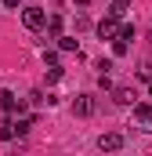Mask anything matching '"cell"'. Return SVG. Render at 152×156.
<instances>
[{"label":"cell","instance_id":"6da1fadb","mask_svg":"<svg viewBox=\"0 0 152 156\" xmlns=\"http://www.w3.org/2000/svg\"><path fill=\"white\" fill-rule=\"evenodd\" d=\"M22 22H26V29L40 33V29H47V11L33 4V7H26V11H22Z\"/></svg>","mask_w":152,"mask_h":156},{"label":"cell","instance_id":"7a4b0ae2","mask_svg":"<svg viewBox=\"0 0 152 156\" xmlns=\"http://www.w3.org/2000/svg\"><path fill=\"white\" fill-rule=\"evenodd\" d=\"M123 145H127V138H123L119 131H105V134L98 138V149H102V153H109V156H116Z\"/></svg>","mask_w":152,"mask_h":156},{"label":"cell","instance_id":"3957f363","mask_svg":"<svg viewBox=\"0 0 152 156\" xmlns=\"http://www.w3.org/2000/svg\"><path fill=\"white\" fill-rule=\"evenodd\" d=\"M119 33H123L119 15H105V18L98 22V37H102V40H119Z\"/></svg>","mask_w":152,"mask_h":156},{"label":"cell","instance_id":"277c9868","mask_svg":"<svg viewBox=\"0 0 152 156\" xmlns=\"http://www.w3.org/2000/svg\"><path fill=\"white\" fill-rule=\"evenodd\" d=\"M134 123H138L141 131H152V105L138 102V105H134Z\"/></svg>","mask_w":152,"mask_h":156},{"label":"cell","instance_id":"5b68a950","mask_svg":"<svg viewBox=\"0 0 152 156\" xmlns=\"http://www.w3.org/2000/svg\"><path fill=\"white\" fill-rule=\"evenodd\" d=\"M94 109H98V105H94L91 94H76V98H73V113H76V116H91Z\"/></svg>","mask_w":152,"mask_h":156},{"label":"cell","instance_id":"8992f818","mask_svg":"<svg viewBox=\"0 0 152 156\" xmlns=\"http://www.w3.org/2000/svg\"><path fill=\"white\" fill-rule=\"evenodd\" d=\"M134 98H138L134 87H112V102H116V105H138Z\"/></svg>","mask_w":152,"mask_h":156},{"label":"cell","instance_id":"52a82bcc","mask_svg":"<svg viewBox=\"0 0 152 156\" xmlns=\"http://www.w3.org/2000/svg\"><path fill=\"white\" fill-rule=\"evenodd\" d=\"M33 123H36L33 116H22L18 123H15V134H29V131H33Z\"/></svg>","mask_w":152,"mask_h":156},{"label":"cell","instance_id":"ba28073f","mask_svg":"<svg viewBox=\"0 0 152 156\" xmlns=\"http://www.w3.org/2000/svg\"><path fill=\"white\" fill-rule=\"evenodd\" d=\"M11 138H18L15 134V123H0V142H11Z\"/></svg>","mask_w":152,"mask_h":156},{"label":"cell","instance_id":"9c48e42d","mask_svg":"<svg viewBox=\"0 0 152 156\" xmlns=\"http://www.w3.org/2000/svg\"><path fill=\"white\" fill-rule=\"evenodd\" d=\"M58 80H62V66H51L47 69V83H58Z\"/></svg>","mask_w":152,"mask_h":156},{"label":"cell","instance_id":"30bf717a","mask_svg":"<svg viewBox=\"0 0 152 156\" xmlns=\"http://www.w3.org/2000/svg\"><path fill=\"white\" fill-rule=\"evenodd\" d=\"M58 47H62V51H76V40L73 37H58Z\"/></svg>","mask_w":152,"mask_h":156},{"label":"cell","instance_id":"8fae6325","mask_svg":"<svg viewBox=\"0 0 152 156\" xmlns=\"http://www.w3.org/2000/svg\"><path fill=\"white\" fill-rule=\"evenodd\" d=\"M127 4H130V0H112V11H109V15H123V11H127Z\"/></svg>","mask_w":152,"mask_h":156},{"label":"cell","instance_id":"7c38bea8","mask_svg":"<svg viewBox=\"0 0 152 156\" xmlns=\"http://www.w3.org/2000/svg\"><path fill=\"white\" fill-rule=\"evenodd\" d=\"M112 55H127V40H123V37L112 40Z\"/></svg>","mask_w":152,"mask_h":156},{"label":"cell","instance_id":"4fadbf2b","mask_svg":"<svg viewBox=\"0 0 152 156\" xmlns=\"http://www.w3.org/2000/svg\"><path fill=\"white\" fill-rule=\"evenodd\" d=\"M0 4H4V7H18V0H0Z\"/></svg>","mask_w":152,"mask_h":156},{"label":"cell","instance_id":"5bb4252c","mask_svg":"<svg viewBox=\"0 0 152 156\" xmlns=\"http://www.w3.org/2000/svg\"><path fill=\"white\" fill-rule=\"evenodd\" d=\"M11 156H26V153H11Z\"/></svg>","mask_w":152,"mask_h":156},{"label":"cell","instance_id":"9a60e30c","mask_svg":"<svg viewBox=\"0 0 152 156\" xmlns=\"http://www.w3.org/2000/svg\"><path fill=\"white\" fill-rule=\"evenodd\" d=\"M149 91H152V87H149Z\"/></svg>","mask_w":152,"mask_h":156},{"label":"cell","instance_id":"2e32d148","mask_svg":"<svg viewBox=\"0 0 152 156\" xmlns=\"http://www.w3.org/2000/svg\"><path fill=\"white\" fill-rule=\"evenodd\" d=\"M116 156H119V153H116Z\"/></svg>","mask_w":152,"mask_h":156}]
</instances>
